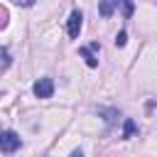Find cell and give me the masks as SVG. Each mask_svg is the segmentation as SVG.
Wrapping results in <instances>:
<instances>
[{"label": "cell", "instance_id": "obj_1", "mask_svg": "<svg viewBox=\"0 0 157 157\" xmlns=\"http://www.w3.org/2000/svg\"><path fill=\"white\" fill-rule=\"evenodd\" d=\"M20 147V135L17 132H12V130H7V132H0V152H15Z\"/></svg>", "mask_w": 157, "mask_h": 157}, {"label": "cell", "instance_id": "obj_2", "mask_svg": "<svg viewBox=\"0 0 157 157\" xmlns=\"http://www.w3.org/2000/svg\"><path fill=\"white\" fill-rule=\"evenodd\" d=\"M32 91H34L37 98H52V93H54V81L44 76V78H39V81L32 86Z\"/></svg>", "mask_w": 157, "mask_h": 157}, {"label": "cell", "instance_id": "obj_3", "mask_svg": "<svg viewBox=\"0 0 157 157\" xmlns=\"http://www.w3.org/2000/svg\"><path fill=\"white\" fill-rule=\"evenodd\" d=\"M81 25H83V15H81L78 10H74V12L69 15V25H66V29H69V37H71V39H76V37H78Z\"/></svg>", "mask_w": 157, "mask_h": 157}, {"label": "cell", "instance_id": "obj_4", "mask_svg": "<svg viewBox=\"0 0 157 157\" xmlns=\"http://www.w3.org/2000/svg\"><path fill=\"white\" fill-rule=\"evenodd\" d=\"M113 5H120V7H123V15H125V17H130V15H132V10H135L132 0H113Z\"/></svg>", "mask_w": 157, "mask_h": 157}, {"label": "cell", "instance_id": "obj_5", "mask_svg": "<svg viewBox=\"0 0 157 157\" xmlns=\"http://www.w3.org/2000/svg\"><path fill=\"white\" fill-rule=\"evenodd\" d=\"M78 54H81V56L86 59V64H88V66H98V61H96V56L91 54V47H88V49H86V47H81V49H78Z\"/></svg>", "mask_w": 157, "mask_h": 157}, {"label": "cell", "instance_id": "obj_6", "mask_svg": "<svg viewBox=\"0 0 157 157\" xmlns=\"http://www.w3.org/2000/svg\"><path fill=\"white\" fill-rule=\"evenodd\" d=\"M98 12H101L103 17H110V12H113V0H101Z\"/></svg>", "mask_w": 157, "mask_h": 157}, {"label": "cell", "instance_id": "obj_7", "mask_svg": "<svg viewBox=\"0 0 157 157\" xmlns=\"http://www.w3.org/2000/svg\"><path fill=\"white\" fill-rule=\"evenodd\" d=\"M10 64H12V56H10V52L0 47V71H2V69H7Z\"/></svg>", "mask_w": 157, "mask_h": 157}, {"label": "cell", "instance_id": "obj_8", "mask_svg": "<svg viewBox=\"0 0 157 157\" xmlns=\"http://www.w3.org/2000/svg\"><path fill=\"white\" fill-rule=\"evenodd\" d=\"M137 128H135V123L130 120V118H125V130H123V137H132V132H135Z\"/></svg>", "mask_w": 157, "mask_h": 157}, {"label": "cell", "instance_id": "obj_9", "mask_svg": "<svg viewBox=\"0 0 157 157\" xmlns=\"http://www.w3.org/2000/svg\"><path fill=\"white\" fill-rule=\"evenodd\" d=\"M7 20H10V15H7V10L0 5V29H2V27H7Z\"/></svg>", "mask_w": 157, "mask_h": 157}, {"label": "cell", "instance_id": "obj_10", "mask_svg": "<svg viewBox=\"0 0 157 157\" xmlns=\"http://www.w3.org/2000/svg\"><path fill=\"white\" fill-rule=\"evenodd\" d=\"M125 42H128V34H125V32H118V37H115V47H123Z\"/></svg>", "mask_w": 157, "mask_h": 157}, {"label": "cell", "instance_id": "obj_11", "mask_svg": "<svg viewBox=\"0 0 157 157\" xmlns=\"http://www.w3.org/2000/svg\"><path fill=\"white\" fill-rule=\"evenodd\" d=\"M15 5H22V7H32L34 5V0H12Z\"/></svg>", "mask_w": 157, "mask_h": 157}]
</instances>
